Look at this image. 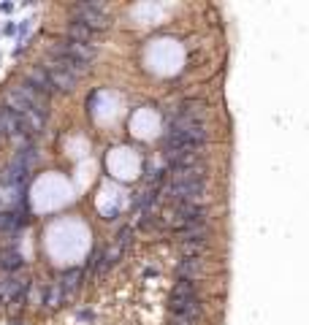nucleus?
Listing matches in <instances>:
<instances>
[{
  "label": "nucleus",
  "mask_w": 309,
  "mask_h": 325,
  "mask_svg": "<svg viewBox=\"0 0 309 325\" xmlns=\"http://www.w3.org/2000/svg\"><path fill=\"white\" fill-rule=\"evenodd\" d=\"M209 239V228L204 225H190L187 230H182V241H206Z\"/></svg>",
  "instance_id": "17"
},
{
  "label": "nucleus",
  "mask_w": 309,
  "mask_h": 325,
  "mask_svg": "<svg viewBox=\"0 0 309 325\" xmlns=\"http://www.w3.org/2000/svg\"><path fill=\"white\" fill-rule=\"evenodd\" d=\"M0 11H5V14H11V11H14V5H11V3H3V5H0Z\"/></svg>",
  "instance_id": "22"
},
{
  "label": "nucleus",
  "mask_w": 309,
  "mask_h": 325,
  "mask_svg": "<svg viewBox=\"0 0 309 325\" xmlns=\"http://www.w3.org/2000/svg\"><path fill=\"white\" fill-rule=\"evenodd\" d=\"M3 106L5 108H11L14 114H19V117H27V114L33 111V106L25 101V95H22L16 87H11V90H5V95H3Z\"/></svg>",
  "instance_id": "10"
},
{
  "label": "nucleus",
  "mask_w": 309,
  "mask_h": 325,
  "mask_svg": "<svg viewBox=\"0 0 309 325\" xmlns=\"http://www.w3.org/2000/svg\"><path fill=\"white\" fill-rule=\"evenodd\" d=\"M179 249H182V258L201 260L206 252V241H179Z\"/></svg>",
  "instance_id": "16"
},
{
  "label": "nucleus",
  "mask_w": 309,
  "mask_h": 325,
  "mask_svg": "<svg viewBox=\"0 0 309 325\" xmlns=\"http://www.w3.org/2000/svg\"><path fill=\"white\" fill-rule=\"evenodd\" d=\"M160 222L165 228L174 230H187L190 225H204L206 222V209L201 203H174L171 209H165Z\"/></svg>",
  "instance_id": "1"
},
{
  "label": "nucleus",
  "mask_w": 309,
  "mask_h": 325,
  "mask_svg": "<svg viewBox=\"0 0 309 325\" xmlns=\"http://www.w3.org/2000/svg\"><path fill=\"white\" fill-rule=\"evenodd\" d=\"M82 276H84L82 269H71V271H65V274L57 279V282H60V287L65 290V298H68V301H71L73 295L79 293V287H82Z\"/></svg>",
  "instance_id": "11"
},
{
  "label": "nucleus",
  "mask_w": 309,
  "mask_h": 325,
  "mask_svg": "<svg viewBox=\"0 0 309 325\" xmlns=\"http://www.w3.org/2000/svg\"><path fill=\"white\" fill-rule=\"evenodd\" d=\"M65 290L60 287V282H52L47 287V293H44V306L47 309H60L62 304H65Z\"/></svg>",
  "instance_id": "13"
},
{
  "label": "nucleus",
  "mask_w": 309,
  "mask_h": 325,
  "mask_svg": "<svg viewBox=\"0 0 309 325\" xmlns=\"http://www.w3.org/2000/svg\"><path fill=\"white\" fill-rule=\"evenodd\" d=\"M201 276H204V260L182 258L176 263V279L179 282H198Z\"/></svg>",
  "instance_id": "7"
},
{
  "label": "nucleus",
  "mask_w": 309,
  "mask_h": 325,
  "mask_svg": "<svg viewBox=\"0 0 309 325\" xmlns=\"http://www.w3.org/2000/svg\"><path fill=\"white\" fill-rule=\"evenodd\" d=\"M168 133H176V136H182L185 141L196 144V147H204L206 138H209V133H206V125H204V122L190 119V117H182V114H176V117L171 119Z\"/></svg>",
  "instance_id": "3"
},
{
  "label": "nucleus",
  "mask_w": 309,
  "mask_h": 325,
  "mask_svg": "<svg viewBox=\"0 0 309 325\" xmlns=\"http://www.w3.org/2000/svg\"><path fill=\"white\" fill-rule=\"evenodd\" d=\"M73 22L90 27L93 33L106 30L108 27V16L103 14V8L98 3H79V5H73Z\"/></svg>",
  "instance_id": "4"
},
{
  "label": "nucleus",
  "mask_w": 309,
  "mask_h": 325,
  "mask_svg": "<svg viewBox=\"0 0 309 325\" xmlns=\"http://www.w3.org/2000/svg\"><path fill=\"white\" fill-rule=\"evenodd\" d=\"M25 81H27L30 87H36L38 92H44V95L54 92V84H52V76H49V68H47V65L30 68V71L25 73Z\"/></svg>",
  "instance_id": "8"
},
{
  "label": "nucleus",
  "mask_w": 309,
  "mask_h": 325,
  "mask_svg": "<svg viewBox=\"0 0 309 325\" xmlns=\"http://www.w3.org/2000/svg\"><path fill=\"white\" fill-rule=\"evenodd\" d=\"M114 244H117V247L122 249L125 255H128L130 244H133V225H125V228H122V230H119V233H117V241H114Z\"/></svg>",
  "instance_id": "20"
},
{
  "label": "nucleus",
  "mask_w": 309,
  "mask_h": 325,
  "mask_svg": "<svg viewBox=\"0 0 309 325\" xmlns=\"http://www.w3.org/2000/svg\"><path fill=\"white\" fill-rule=\"evenodd\" d=\"M165 325H198V315H187V312H168Z\"/></svg>",
  "instance_id": "18"
},
{
  "label": "nucleus",
  "mask_w": 309,
  "mask_h": 325,
  "mask_svg": "<svg viewBox=\"0 0 309 325\" xmlns=\"http://www.w3.org/2000/svg\"><path fill=\"white\" fill-rule=\"evenodd\" d=\"M93 36L95 33L90 27L79 25V22H71L68 25V41H79V44H93Z\"/></svg>",
  "instance_id": "15"
},
{
  "label": "nucleus",
  "mask_w": 309,
  "mask_h": 325,
  "mask_svg": "<svg viewBox=\"0 0 309 325\" xmlns=\"http://www.w3.org/2000/svg\"><path fill=\"white\" fill-rule=\"evenodd\" d=\"M33 160H36V149L27 147V149H19V155H16L14 160H11V165L5 168V176H3V184H19L22 179H25V173L30 171Z\"/></svg>",
  "instance_id": "5"
},
{
  "label": "nucleus",
  "mask_w": 309,
  "mask_h": 325,
  "mask_svg": "<svg viewBox=\"0 0 309 325\" xmlns=\"http://www.w3.org/2000/svg\"><path fill=\"white\" fill-rule=\"evenodd\" d=\"M49 68H60V71H68V73H73V76L82 79L90 65L87 62L73 60V57H65V54H49Z\"/></svg>",
  "instance_id": "9"
},
{
  "label": "nucleus",
  "mask_w": 309,
  "mask_h": 325,
  "mask_svg": "<svg viewBox=\"0 0 309 325\" xmlns=\"http://www.w3.org/2000/svg\"><path fill=\"white\" fill-rule=\"evenodd\" d=\"M49 76H52L54 90H60V92H71L79 81V76H73V73H68V71H60V68H49Z\"/></svg>",
  "instance_id": "12"
},
{
  "label": "nucleus",
  "mask_w": 309,
  "mask_h": 325,
  "mask_svg": "<svg viewBox=\"0 0 309 325\" xmlns=\"http://www.w3.org/2000/svg\"><path fill=\"white\" fill-rule=\"evenodd\" d=\"M19 222L22 219L14 212H0V230H14V228H19Z\"/></svg>",
  "instance_id": "21"
},
{
  "label": "nucleus",
  "mask_w": 309,
  "mask_h": 325,
  "mask_svg": "<svg viewBox=\"0 0 309 325\" xmlns=\"http://www.w3.org/2000/svg\"><path fill=\"white\" fill-rule=\"evenodd\" d=\"M179 114H182V117H190V119L204 122V117H206V103H204V101H185V103L179 106Z\"/></svg>",
  "instance_id": "14"
},
{
  "label": "nucleus",
  "mask_w": 309,
  "mask_h": 325,
  "mask_svg": "<svg viewBox=\"0 0 309 325\" xmlns=\"http://www.w3.org/2000/svg\"><path fill=\"white\" fill-rule=\"evenodd\" d=\"M95 44H79V41H57L54 46H52V52L49 54H65V57H73V60H79V62H93V57H95Z\"/></svg>",
  "instance_id": "6"
},
{
  "label": "nucleus",
  "mask_w": 309,
  "mask_h": 325,
  "mask_svg": "<svg viewBox=\"0 0 309 325\" xmlns=\"http://www.w3.org/2000/svg\"><path fill=\"white\" fill-rule=\"evenodd\" d=\"M22 266V255L19 252H5L0 255V269L3 271H16Z\"/></svg>",
  "instance_id": "19"
},
{
  "label": "nucleus",
  "mask_w": 309,
  "mask_h": 325,
  "mask_svg": "<svg viewBox=\"0 0 309 325\" xmlns=\"http://www.w3.org/2000/svg\"><path fill=\"white\" fill-rule=\"evenodd\" d=\"M168 312H187L201 317V301L196 293V282H176L168 293Z\"/></svg>",
  "instance_id": "2"
}]
</instances>
